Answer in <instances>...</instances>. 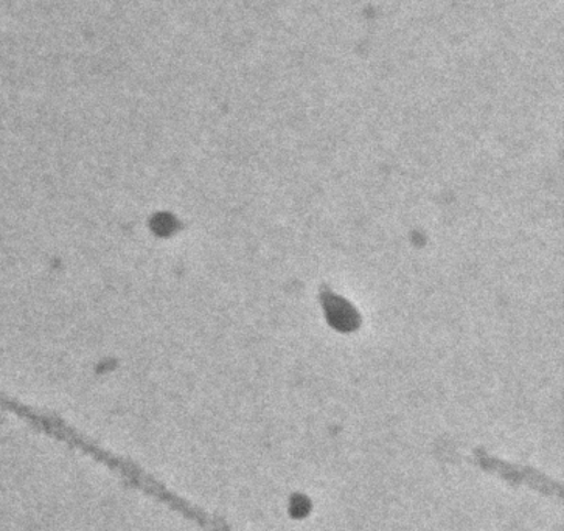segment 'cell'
<instances>
[{"label":"cell","mask_w":564,"mask_h":531,"mask_svg":"<svg viewBox=\"0 0 564 531\" xmlns=\"http://www.w3.org/2000/svg\"><path fill=\"white\" fill-rule=\"evenodd\" d=\"M322 306H324L328 322L340 332H354L361 322L354 306L330 291H322Z\"/></svg>","instance_id":"6da1fadb"}]
</instances>
